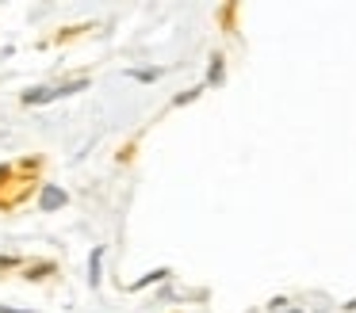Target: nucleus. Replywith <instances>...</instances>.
<instances>
[{
	"label": "nucleus",
	"instance_id": "1",
	"mask_svg": "<svg viewBox=\"0 0 356 313\" xmlns=\"http://www.w3.org/2000/svg\"><path fill=\"white\" fill-rule=\"evenodd\" d=\"M88 88V81H73V84H54V88H27L24 92V103L27 107H39V103H54L62 96H73V92Z\"/></svg>",
	"mask_w": 356,
	"mask_h": 313
},
{
	"label": "nucleus",
	"instance_id": "2",
	"mask_svg": "<svg viewBox=\"0 0 356 313\" xmlns=\"http://www.w3.org/2000/svg\"><path fill=\"white\" fill-rule=\"evenodd\" d=\"M70 203V195H65L62 187H58V183H47V187L39 191V210H62V206Z\"/></svg>",
	"mask_w": 356,
	"mask_h": 313
},
{
	"label": "nucleus",
	"instance_id": "3",
	"mask_svg": "<svg viewBox=\"0 0 356 313\" xmlns=\"http://www.w3.org/2000/svg\"><path fill=\"white\" fill-rule=\"evenodd\" d=\"M161 279H169V267H154L149 275L134 279V282H131V290H146V287H154V282H161Z\"/></svg>",
	"mask_w": 356,
	"mask_h": 313
},
{
	"label": "nucleus",
	"instance_id": "4",
	"mask_svg": "<svg viewBox=\"0 0 356 313\" xmlns=\"http://www.w3.org/2000/svg\"><path fill=\"white\" fill-rule=\"evenodd\" d=\"M100 260H104V244H96L92 256H88V282H92V290L100 287Z\"/></svg>",
	"mask_w": 356,
	"mask_h": 313
},
{
	"label": "nucleus",
	"instance_id": "5",
	"mask_svg": "<svg viewBox=\"0 0 356 313\" xmlns=\"http://www.w3.org/2000/svg\"><path fill=\"white\" fill-rule=\"evenodd\" d=\"M222 76H226L222 53H215V58H211V65H207V84H211V88H218V84H222Z\"/></svg>",
	"mask_w": 356,
	"mask_h": 313
},
{
	"label": "nucleus",
	"instance_id": "6",
	"mask_svg": "<svg viewBox=\"0 0 356 313\" xmlns=\"http://www.w3.org/2000/svg\"><path fill=\"white\" fill-rule=\"evenodd\" d=\"M127 76H134L142 84H154V81H161V69H127Z\"/></svg>",
	"mask_w": 356,
	"mask_h": 313
},
{
	"label": "nucleus",
	"instance_id": "7",
	"mask_svg": "<svg viewBox=\"0 0 356 313\" xmlns=\"http://www.w3.org/2000/svg\"><path fill=\"white\" fill-rule=\"evenodd\" d=\"M268 310H272V313H287V310H291V298L276 294V298H272V302H268Z\"/></svg>",
	"mask_w": 356,
	"mask_h": 313
},
{
	"label": "nucleus",
	"instance_id": "8",
	"mask_svg": "<svg viewBox=\"0 0 356 313\" xmlns=\"http://www.w3.org/2000/svg\"><path fill=\"white\" fill-rule=\"evenodd\" d=\"M200 92H203V88H192V92H180V96L172 99V103H177V107H184V103H192V99H200Z\"/></svg>",
	"mask_w": 356,
	"mask_h": 313
},
{
	"label": "nucleus",
	"instance_id": "9",
	"mask_svg": "<svg viewBox=\"0 0 356 313\" xmlns=\"http://www.w3.org/2000/svg\"><path fill=\"white\" fill-rule=\"evenodd\" d=\"M12 264H19L16 256H0V267H12Z\"/></svg>",
	"mask_w": 356,
	"mask_h": 313
},
{
	"label": "nucleus",
	"instance_id": "10",
	"mask_svg": "<svg viewBox=\"0 0 356 313\" xmlns=\"http://www.w3.org/2000/svg\"><path fill=\"white\" fill-rule=\"evenodd\" d=\"M0 313H31V310H12V305H0Z\"/></svg>",
	"mask_w": 356,
	"mask_h": 313
},
{
	"label": "nucleus",
	"instance_id": "11",
	"mask_svg": "<svg viewBox=\"0 0 356 313\" xmlns=\"http://www.w3.org/2000/svg\"><path fill=\"white\" fill-rule=\"evenodd\" d=\"M345 313H356V298H353V302H345Z\"/></svg>",
	"mask_w": 356,
	"mask_h": 313
},
{
	"label": "nucleus",
	"instance_id": "12",
	"mask_svg": "<svg viewBox=\"0 0 356 313\" xmlns=\"http://www.w3.org/2000/svg\"><path fill=\"white\" fill-rule=\"evenodd\" d=\"M287 313H307V310H287Z\"/></svg>",
	"mask_w": 356,
	"mask_h": 313
}]
</instances>
